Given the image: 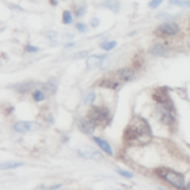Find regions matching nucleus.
Returning a JSON list of instances; mask_svg holds the SVG:
<instances>
[{"label": "nucleus", "instance_id": "1", "mask_svg": "<svg viewBox=\"0 0 190 190\" xmlns=\"http://www.w3.org/2000/svg\"><path fill=\"white\" fill-rule=\"evenodd\" d=\"M152 139V133L149 124L143 118L134 117L123 132V140L132 146L146 144Z\"/></svg>", "mask_w": 190, "mask_h": 190}, {"label": "nucleus", "instance_id": "2", "mask_svg": "<svg viewBox=\"0 0 190 190\" xmlns=\"http://www.w3.org/2000/svg\"><path fill=\"white\" fill-rule=\"evenodd\" d=\"M157 173L174 187L178 188V189H184L185 188L184 178L180 173L171 170H168V169H161Z\"/></svg>", "mask_w": 190, "mask_h": 190}, {"label": "nucleus", "instance_id": "3", "mask_svg": "<svg viewBox=\"0 0 190 190\" xmlns=\"http://www.w3.org/2000/svg\"><path fill=\"white\" fill-rule=\"evenodd\" d=\"M109 116V111L105 107L92 106L88 112V118L95 123L103 122L108 119Z\"/></svg>", "mask_w": 190, "mask_h": 190}, {"label": "nucleus", "instance_id": "4", "mask_svg": "<svg viewBox=\"0 0 190 190\" xmlns=\"http://www.w3.org/2000/svg\"><path fill=\"white\" fill-rule=\"evenodd\" d=\"M41 124L37 122L33 121H20V122L15 123V131L19 133H26L28 132H34V131L40 130L41 129Z\"/></svg>", "mask_w": 190, "mask_h": 190}, {"label": "nucleus", "instance_id": "5", "mask_svg": "<svg viewBox=\"0 0 190 190\" xmlns=\"http://www.w3.org/2000/svg\"><path fill=\"white\" fill-rule=\"evenodd\" d=\"M79 154L81 157L85 159L94 160V161H101L103 156L99 151L96 150L95 148L92 146H85L80 148L78 150Z\"/></svg>", "mask_w": 190, "mask_h": 190}, {"label": "nucleus", "instance_id": "6", "mask_svg": "<svg viewBox=\"0 0 190 190\" xmlns=\"http://www.w3.org/2000/svg\"><path fill=\"white\" fill-rule=\"evenodd\" d=\"M157 32L164 36H174L179 31L180 28L178 24L174 22H166L161 25L157 28Z\"/></svg>", "mask_w": 190, "mask_h": 190}, {"label": "nucleus", "instance_id": "7", "mask_svg": "<svg viewBox=\"0 0 190 190\" xmlns=\"http://www.w3.org/2000/svg\"><path fill=\"white\" fill-rule=\"evenodd\" d=\"M78 126L80 130L83 133L86 134H92L95 132V123H94L89 118H82L79 120Z\"/></svg>", "mask_w": 190, "mask_h": 190}, {"label": "nucleus", "instance_id": "8", "mask_svg": "<svg viewBox=\"0 0 190 190\" xmlns=\"http://www.w3.org/2000/svg\"><path fill=\"white\" fill-rule=\"evenodd\" d=\"M106 55H92L87 59L86 65L88 70L93 71L96 69L100 64H102V61L105 59Z\"/></svg>", "mask_w": 190, "mask_h": 190}, {"label": "nucleus", "instance_id": "9", "mask_svg": "<svg viewBox=\"0 0 190 190\" xmlns=\"http://www.w3.org/2000/svg\"><path fill=\"white\" fill-rule=\"evenodd\" d=\"M117 74L122 80L125 82H129L132 80L135 76V73L132 69L128 68H121L117 71Z\"/></svg>", "mask_w": 190, "mask_h": 190}, {"label": "nucleus", "instance_id": "10", "mask_svg": "<svg viewBox=\"0 0 190 190\" xmlns=\"http://www.w3.org/2000/svg\"><path fill=\"white\" fill-rule=\"evenodd\" d=\"M150 53L154 56L163 57L167 53V48L161 43H156L151 48Z\"/></svg>", "mask_w": 190, "mask_h": 190}, {"label": "nucleus", "instance_id": "11", "mask_svg": "<svg viewBox=\"0 0 190 190\" xmlns=\"http://www.w3.org/2000/svg\"><path fill=\"white\" fill-rule=\"evenodd\" d=\"M94 140L95 141L96 143L100 146L105 153H107L109 155H112V154H113L112 147H111V146L108 143V142H106V141L101 138H99V137H94Z\"/></svg>", "mask_w": 190, "mask_h": 190}, {"label": "nucleus", "instance_id": "12", "mask_svg": "<svg viewBox=\"0 0 190 190\" xmlns=\"http://www.w3.org/2000/svg\"><path fill=\"white\" fill-rule=\"evenodd\" d=\"M102 5L114 13H117L120 10V3L116 0H105L102 3Z\"/></svg>", "mask_w": 190, "mask_h": 190}, {"label": "nucleus", "instance_id": "13", "mask_svg": "<svg viewBox=\"0 0 190 190\" xmlns=\"http://www.w3.org/2000/svg\"><path fill=\"white\" fill-rule=\"evenodd\" d=\"M24 165V163L16 162V161H7V162L2 163L0 164V169L2 170H8V169H16V168L20 167Z\"/></svg>", "mask_w": 190, "mask_h": 190}, {"label": "nucleus", "instance_id": "14", "mask_svg": "<svg viewBox=\"0 0 190 190\" xmlns=\"http://www.w3.org/2000/svg\"><path fill=\"white\" fill-rule=\"evenodd\" d=\"M169 3L182 8H190V0H169Z\"/></svg>", "mask_w": 190, "mask_h": 190}, {"label": "nucleus", "instance_id": "15", "mask_svg": "<svg viewBox=\"0 0 190 190\" xmlns=\"http://www.w3.org/2000/svg\"><path fill=\"white\" fill-rule=\"evenodd\" d=\"M116 45H117V42L116 41H105L100 44V47L105 51H109L111 50L114 49L116 47Z\"/></svg>", "mask_w": 190, "mask_h": 190}, {"label": "nucleus", "instance_id": "16", "mask_svg": "<svg viewBox=\"0 0 190 190\" xmlns=\"http://www.w3.org/2000/svg\"><path fill=\"white\" fill-rule=\"evenodd\" d=\"M96 99V94L95 92H91V93L88 94L86 95V97H85V100H84V104L85 105H90L95 102Z\"/></svg>", "mask_w": 190, "mask_h": 190}, {"label": "nucleus", "instance_id": "17", "mask_svg": "<svg viewBox=\"0 0 190 190\" xmlns=\"http://www.w3.org/2000/svg\"><path fill=\"white\" fill-rule=\"evenodd\" d=\"M33 83L31 82H28V83H22L20 85H16V89L20 92H26L30 90L32 87H33Z\"/></svg>", "mask_w": 190, "mask_h": 190}, {"label": "nucleus", "instance_id": "18", "mask_svg": "<svg viewBox=\"0 0 190 190\" xmlns=\"http://www.w3.org/2000/svg\"><path fill=\"white\" fill-rule=\"evenodd\" d=\"M72 15L69 11H65L63 14V22L65 25H69L72 22Z\"/></svg>", "mask_w": 190, "mask_h": 190}, {"label": "nucleus", "instance_id": "19", "mask_svg": "<svg viewBox=\"0 0 190 190\" xmlns=\"http://www.w3.org/2000/svg\"><path fill=\"white\" fill-rule=\"evenodd\" d=\"M100 86L105 87V88H108L115 89L117 86H118V84H117V82L111 81V80H105V81L101 82Z\"/></svg>", "mask_w": 190, "mask_h": 190}, {"label": "nucleus", "instance_id": "20", "mask_svg": "<svg viewBox=\"0 0 190 190\" xmlns=\"http://www.w3.org/2000/svg\"><path fill=\"white\" fill-rule=\"evenodd\" d=\"M33 97L36 102H40L45 99V95L42 91L37 90L33 93Z\"/></svg>", "mask_w": 190, "mask_h": 190}, {"label": "nucleus", "instance_id": "21", "mask_svg": "<svg viewBox=\"0 0 190 190\" xmlns=\"http://www.w3.org/2000/svg\"><path fill=\"white\" fill-rule=\"evenodd\" d=\"M164 0H151L149 2V7L151 9H156L163 3Z\"/></svg>", "mask_w": 190, "mask_h": 190}, {"label": "nucleus", "instance_id": "22", "mask_svg": "<svg viewBox=\"0 0 190 190\" xmlns=\"http://www.w3.org/2000/svg\"><path fill=\"white\" fill-rule=\"evenodd\" d=\"M88 54H89V51H79V52H77V53H75L73 57H74V59L79 60V59L85 58V57L88 56Z\"/></svg>", "mask_w": 190, "mask_h": 190}, {"label": "nucleus", "instance_id": "23", "mask_svg": "<svg viewBox=\"0 0 190 190\" xmlns=\"http://www.w3.org/2000/svg\"><path fill=\"white\" fill-rule=\"evenodd\" d=\"M75 27L81 33H85V32H87V31H88V27H87L86 25L83 24V23H77Z\"/></svg>", "mask_w": 190, "mask_h": 190}, {"label": "nucleus", "instance_id": "24", "mask_svg": "<svg viewBox=\"0 0 190 190\" xmlns=\"http://www.w3.org/2000/svg\"><path fill=\"white\" fill-rule=\"evenodd\" d=\"M157 19H170L171 18L173 17L169 13H158V14L156 16Z\"/></svg>", "mask_w": 190, "mask_h": 190}, {"label": "nucleus", "instance_id": "25", "mask_svg": "<svg viewBox=\"0 0 190 190\" xmlns=\"http://www.w3.org/2000/svg\"><path fill=\"white\" fill-rule=\"evenodd\" d=\"M117 172H118V174H120L121 176H123V177L126 178H132L134 177L133 174L131 172H129V171H125V170H118L117 171Z\"/></svg>", "mask_w": 190, "mask_h": 190}, {"label": "nucleus", "instance_id": "26", "mask_svg": "<svg viewBox=\"0 0 190 190\" xmlns=\"http://www.w3.org/2000/svg\"><path fill=\"white\" fill-rule=\"evenodd\" d=\"M85 12H86V8L82 6L81 7V8H79V9L76 11V13H75V16H76L77 17H81V16L85 15Z\"/></svg>", "mask_w": 190, "mask_h": 190}, {"label": "nucleus", "instance_id": "27", "mask_svg": "<svg viewBox=\"0 0 190 190\" xmlns=\"http://www.w3.org/2000/svg\"><path fill=\"white\" fill-rule=\"evenodd\" d=\"M26 50L28 52H30V53H34V52H37L39 51V48L38 47L33 46V45H28L26 46Z\"/></svg>", "mask_w": 190, "mask_h": 190}, {"label": "nucleus", "instance_id": "28", "mask_svg": "<svg viewBox=\"0 0 190 190\" xmlns=\"http://www.w3.org/2000/svg\"><path fill=\"white\" fill-rule=\"evenodd\" d=\"M91 26H92L93 28H97V26L100 24V20H99L97 18H93L92 20H91Z\"/></svg>", "mask_w": 190, "mask_h": 190}, {"label": "nucleus", "instance_id": "29", "mask_svg": "<svg viewBox=\"0 0 190 190\" xmlns=\"http://www.w3.org/2000/svg\"><path fill=\"white\" fill-rule=\"evenodd\" d=\"M44 88L45 91H47V92H53L54 89V85L51 83H47L46 85H45Z\"/></svg>", "mask_w": 190, "mask_h": 190}, {"label": "nucleus", "instance_id": "30", "mask_svg": "<svg viewBox=\"0 0 190 190\" xmlns=\"http://www.w3.org/2000/svg\"><path fill=\"white\" fill-rule=\"evenodd\" d=\"M62 185H60V184H57V185H55V186H51V187H50V189H58V188L61 187Z\"/></svg>", "mask_w": 190, "mask_h": 190}, {"label": "nucleus", "instance_id": "31", "mask_svg": "<svg viewBox=\"0 0 190 190\" xmlns=\"http://www.w3.org/2000/svg\"><path fill=\"white\" fill-rule=\"evenodd\" d=\"M74 43H69L68 44H67L66 45H65V47H66V48H69V47H72V46H74Z\"/></svg>", "mask_w": 190, "mask_h": 190}, {"label": "nucleus", "instance_id": "32", "mask_svg": "<svg viewBox=\"0 0 190 190\" xmlns=\"http://www.w3.org/2000/svg\"><path fill=\"white\" fill-rule=\"evenodd\" d=\"M50 2H51V5H57V2H56V0H50Z\"/></svg>", "mask_w": 190, "mask_h": 190}, {"label": "nucleus", "instance_id": "33", "mask_svg": "<svg viewBox=\"0 0 190 190\" xmlns=\"http://www.w3.org/2000/svg\"><path fill=\"white\" fill-rule=\"evenodd\" d=\"M189 187L190 188V181H189Z\"/></svg>", "mask_w": 190, "mask_h": 190}]
</instances>
